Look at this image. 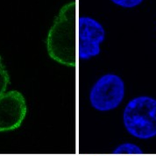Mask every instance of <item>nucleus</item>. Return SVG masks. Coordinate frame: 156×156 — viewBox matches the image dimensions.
Instances as JSON below:
<instances>
[{
  "label": "nucleus",
  "instance_id": "39448f33",
  "mask_svg": "<svg viewBox=\"0 0 156 156\" xmlns=\"http://www.w3.org/2000/svg\"><path fill=\"white\" fill-rule=\"evenodd\" d=\"M27 113L25 97L18 90H11L0 97V133L20 127Z\"/></svg>",
  "mask_w": 156,
  "mask_h": 156
},
{
  "label": "nucleus",
  "instance_id": "6e6552de",
  "mask_svg": "<svg viewBox=\"0 0 156 156\" xmlns=\"http://www.w3.org/2000/svg\"><path fill=\"white\" fill-rule=\"evenodd\" d=\"M111 1L114 5H119L120 7L131 9L140 5L144 0H111Z\"/></svg>",
  "mask_w": 156,
  "mask_h": 156
},
{
  "label": "nucleus",
  "instance_id": "7ed1b4c3",
  "mask_svg": "<svg viewBox=\"0 0 156 156\" xmlns=\"http://www.w3.org/2000/svg\"><path fill=\"white\" fill-rule=\"evenodd\" d=\"M125 92L126 87L123 79L115 74H106L92 86L90 92V103L97 111H112L120 105Z\"/></svg>",
  "mask_w": 156,
  "mask_h": 156
},
{
  "label": "nucleus",
  "instance_id": "0eeeda50",
  "mask_svg": "<svg viewBox=\"0 0 156 156\" xmlns=\"http://www.w3.org/2000/svg\"><path fill=\"white\" fill-rule=\"evenodd\" d=\"M114 154H142L140 148L133 144H124L119 147L114 151Z\"/></svg>",
  "mask_w": 156,
  "mask_h": 156
},
{
  "label": "nucleus",
  "instance_id": "f03ea898",
  "mask_svg": "<svg viewBox=\"0 0 156 156\" xmlns=\"http://www.w3.org/2000/svg\"><path fill=\"white\" fill-rule=\"evenodd\" d=\"M124 126L135 138L148 140L156 136V99L140 96L130 100L123 112Z\"/></svg>",
  "mask_w": 156,
  "mask_h": 156
},
{
  "label": "nucleus",
  "instance_id": "20e7f679",
  "mask_svg": "<svg viewBox=\"0 0 156 156\" xmlns=\"http://www.w3.org/2000/svg\"><path fill=\"white\" fill-rule=\"evenodd\" d=\"M77 53L81 60H90L101 53L106 33L102 24L89 16L78 19Z\"/></svg>",
  "mask_w": 156,
  "mask_h": 156
},
{
  "label": "nucleus",
  "instance_id": "f257e3e1",
  "mask_svg": "<svg viewBox=\"0 0 156 156\" xmlns=\"http://www.w3.org/2000/svg\"><path fill=\"white\" fill-rule=\"evenodd\" d=\"M49 57L61 65L75 68L77 62L76 4L72 1L61 8L47 37Z\"/></svg>",
  "mask_w": 156,
  "mask_h": 156
},
{
  "label": "nucleus",
  "instance_id": "423d86ee",
  "mask_svg": "<svg viewBox=\"0 0 156 156\" xmlns=\"http://www.w3.org/2000/svg\"><path fill=\"white\" fill-rule=\"evenodd\" d=\"M10 83V76L8 71L3 62V59L0 55V97L6 92L7 87Z\"/></svg>",
  "mask_w": 156,
  "mask_h": 156
}]
</instances>
